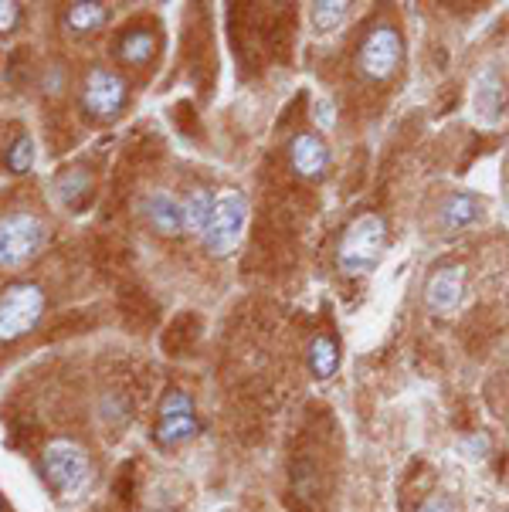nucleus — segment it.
I'll return each instance as SVG.
<instances>
[{"label": "nucleus", "instance_id": "1", "mask_svg": "<svg viewBox=\"0 0 509 512\" xmlns=\"http://www.w3.org/2000/svg\"><path fill=\"white\" fill-rule=\"evenodd\" d=\"M384 248H387L384 218L381 214H360L347 228V234H343L340 251H336V265L350 279H364V275H370L381 265Z\"/></svg>", "mask_w": 509, "mask_h": 512}, {"label": "nucleus", "instance_id": "2", "mask_svg": "<svg viewBox=\"0 0 509 512\" xmlns=\"http://www.w3.org/2000/svg\"><path fill=\"white\" fill-rule=\"evenodd\" d=\"M48 245V224L38 214L14 211L0 218V268L4 272H21Z\"/></svg>", "mask_w": 509, "mask_h": 512}, {"label": "nucleus", "instance_id": "3", "mask_svg": "<svg viewBox=\"0 0 509 512\" xmlns=\"http://www.w3.org/2000/svg\"><path fill=\"white\" fill-rule=\"evenodd\" d=\"M41 465H45L48 485L58 492V496H65V499L82 496V492L89 489V482H92V462H89V455H85L82 445H75V441H68V438L48 441Z\"/></svg>", "mask_w": 509, "mask_h": 512}, {"label": "nucleus", "instance_id": "4", "mask_svg": "<svg viewBox=\"0 0 509 512\" xmlns=\"http://www.w3.org/2000/svg\"><path fill=\"white\" fill-rule=\"evenodd\" d=\"M45 292L34 282H14L0 292V343H14L28 336L45 316Z\"/></svg>", "mask_w": 509, "mask_h": 512}, {"label": "nucleus", "instance_id": "5", "mask_svg": "<svg viewBox=\"0 0 509 512\" xmlns=\"http://www.w3.org/2000/svg\"><path fill=\"white\" fill-rule=\"evenodd\" d=\"M245 221H248V204H245V194L238 190H224L214 201V214H211V224L204 231V248L211 255H231L235 245L241 241V231H245Z\"/></svg>", "mask_w": 509, "mask_h": 512}, {"label": "nucleus", "instance_id": "6", "mask_svg": "<svg viewBox=\"0 0 509 512\" xmlns=\"http://www.w3.org/2000/svg\"><path fill=\"white\" fill-rule=\"evenodd\" d=\"M82 106L96 119H116L126 106V82L112 68L92 65L82 82Z\"/></svg>", "mask_w": 509, "mask_h": 512}, {"label": "nucleus", "instance_id": "7", "mask_svg": "<svg viewBox=\"0 0 509 512\" xmlns=\"http://www.w3.org/2000/svg\"><path fill=\"white\" fill-rule=\"evenodd\" d=\"M357 65L370 82H384V78H391L401 65V34L394 31L391 24L374 28L364 38V45H360Z\"/></svg>", "mask_w": 509, "mask_h": 512}, {"label": "nucleus", "instance_id": "8", "mask_svg": "<svg viewBox=\"0 0 509 512\" xmlns=\"http://www.w3.org/2000/svg\"><path fill=\"white\" fill-rule=\"evenodd\" d=\"M201 424H197V411H194V401L187 390H170L160 404V418H157V441L163 445H180V441H191Z\"/></svg>", "mask_w": 509, "mask_h": 512}, {"label": "nucleus", "instance_id": "9", "mask_svg": "<svg viewBox=\"0 0 509 512\" xmlns=\"http://www.w3.org/2000/svg\"><path fill=\"white\" fill-rule=\"evenodd\" d=\"M462 292H465V272L459 265H442L431 272V279L425 285V302L431 312H452L455 306L462 302Z\"/></svg>", "mask_w": 509, "mask_h": 512}, {"label": "nucleus", "instance_id": "10", "mask_svg": "<svg viewBox=\"0 0 509 512\" xmlns=\"http://www.w3.org/2000/svg\"><path fill=\"white\" fill-rule=\"evenodd\" d=\"M289 160L299 177H323L330 167V146L319 133H299L289 146Z\"/></svg>", "mask_w": 509, "mask_h": 512}, {"label": "nucleus", "instance_id": "11", "mask_svg": "<svg viewBox=\"0 0 509 512\" xmlns=\"http://www.w3.org/2000/svg\"><path fill=\"white\" fill-rule=\"evenodd\" d=\"M472 106L482 123H499L506 112V82L496 68H486L476 78V95H472Z\"/></svg>", "mask_w": 509, "mask_h": 512}, {"label": "nucleus", "instance_id": "12", "mask_svg": "<svg viewBox=\"0 0 509 512\" xmlns=\"http://www.w3.org/2000/svg\"><path fill=\"white\" fill-rule=\"evenodd\" d=\"M143 218L153 231L163 234V238H177L184 228V204L170 194H150L143 201Z\"/></svg>", "mask_w": 509, "mask_h": 512}, {"label": "nucleus", "instance_id": "13", "mask_svg": "<svg viewBox=\"0 0 509 512\" xmlns=\"http://www.w3.org/2000/svg\"><path fill=\"white\" fill-rule=\"evenodd\" d=\"M479 218H482V204L472 194H452L438 207V224L445 231H462L469 224H476Z\"/></svg>", "mask_w": 509, "mask_h": 512}, {"label": "nucleus", "instance_id": "14", "mask_svg": "<svg viewBox=\"0 0 509 512\" xmlns=\"http://www.w3.org/2000/svg\"><path fill=\"white\" fill-rule=\"evenodd\" d=\"M106 21H109V7L99 4V0H75V4L65 7V17H62V24L72 34H92Z\"/></svg>", "mask_w": 509, "mask_h": 512}, {"label": "nucleus", "instance_id": "15", "mask_svg": "<svg viewBox=\"0 0 509 512\" xmlns=\"http://www.w3.org/2000/svg\"><path fill=\"white\" fill-rule=\"evenodd\" d=\"M309 370H313L316 380H330L336 370H340V350L326 333H319L313 343H309Z\"/></svg>", "mask_w": 509, "mask_h": 512}, {"label": "nucleus", "instance_id": "16", "mask_svg": "<svg viewBox=\"0 0 509 512\" xmlns=\"http://www.w3.org/2000/svg\"><path fill=\"white\" fill-rule=\"evenodd\" d=\"M214 201H218V197H211V190H194L184 201V228L204 238L207 224H211V214H214Z\"/></svg>", "mask_w": 509, "mask_h": 512}, {"label": "nucleus", "instance_id": "17", "mask_svg": "<svg viewBox=\"0 0 509 512\" xmlns=\"http://www.w3.org/2000/svg\"><path fill=\"white\" fill-rule=\"evenodd\" d=\"M119 58L129 65H146L153 58V51H157V34L153 31H129L123 34V41H119Z\"/></svg>", "mask_w": 509, "mask_h": 512}, {"label": "nucleus", "instance_id": "18", "mask_svg": "<svg viewBox=\"0 0 509 512\" xmlns=\"http://www.w3.org/2000/svg\"><path fill=\"white\" fill-rule=\"evenodd\" d=\"M309 17H313V28L319 34H333L350 17V4H343V0H319V4H313Z\"/></svg>", "mask_w": 509, "mask_h": 512}, {"label": "nucleus", "instance_id": "19", "mask_svg": "<svg viewBox=\"0 0 509 512\" xmlns=\"http://www.w3.org/2000/svg\"><path fill=\"white\" fill-rule=\"evenodd\" d=\"M34 167V143L31 136H17L7 150V170L11 173H28Z\"/></svg>", "mask_w": 509, "mask_h": 512}, {"label": "nucleus", "instance_id": "20", "mask_svg": "<svg viewBox=\"0 0 509 512\" xmlns=\"http://www.w3.org/2000/svg\"><path fill=\"white\" fill-rule=\"evenodd\" d=\"M17 17H21V11H17L14 0H0V34H7L17 24Z\"/></svg>", "mask_w": 509, "mask_h": 512}, {"label": "nucleus", "instance_id": "21", "mask_svg": "<svg viewBox=\"0 0 509 512\" xmlns=\"http://www.w3.org/2000/svg\"><path fill=\"white\" fill-rule=\"evenodd\" d=\"M316 123L323 126V129H333L336 126V109H333L330 99H319L316 102Z\"/></svg>", "mask_w": 509, "mask_h": 512}, {"label": "nucleus", "instance_id": "22", "mask_svg": "<svg viewBox=\"0 0 509 512\" xmlns=\"http://www.w3.org/2000/svg\"><path fill=\"white\" fill-rule=\"evenodd\" d=\"M418 512H452V502H448L445 496H428L418 506Z\"/></svg>", "mask_w": 509, "mask_h": 512}]
</instances>
